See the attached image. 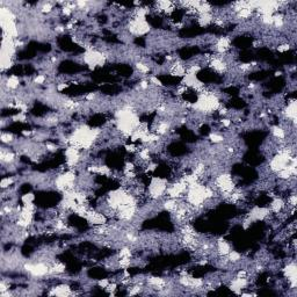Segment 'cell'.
I'll return each mask as SVG.
<instances>
[{"label":"cell","instance_id":"6da1fadb","mask_svg":"<svg viewBox=\"0 0 297 297\" xmlns=\"http://www.w3.org/2000/svg\"><path fill=\"white\" fill-rule=\"evenodd\" d=\"M110 283V280L109 279H100L97 281V284L99 286L100 288H102V289H106L107 288V286Z\"/></svg>","mask_w":297,"mask_h":297}]
</instances>
